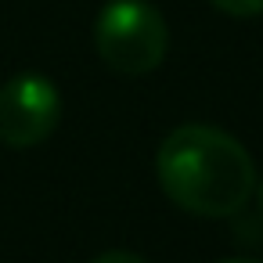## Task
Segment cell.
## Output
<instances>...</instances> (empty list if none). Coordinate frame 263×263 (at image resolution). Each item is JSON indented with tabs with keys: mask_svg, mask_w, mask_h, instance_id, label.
Returning <instances> with one entry per match:
<instances>
[{
	"mask_svg": "<svg viewBox=\"0 0 263 263\" xmlns=\"http://www.w3.org/2000/svg\"><path fill=\"white\" fill-rule=\"evenodd\" d=\"M155 177L173 205L205 220L241 213L256 191V166L245 144L209 123L170 130L155 152Z\"/></svg>",
	"mask_w": 263,
	"mask_h": 263,
	"instance_id": "obj_1",
	"label": "cell"
},
{
	"mask_svg": "<svg viewBox=\"0 0 263 263\" xmlns=\"http://www.w3.org/2000/svg\"><path fill=\"white\" fill-rule=\"evenodd\" d=\"M94 51L112 72H155L170 51L162 11L148 0H108L94 18Z\"/></svg>",
	"mask_w": 263,
	"mask_h": 263,
	"instance_id": "obj_2",
	"label": "cell"
},
{
	"mask_svg": "<svg viewBox=\"0 0 263 263\" xmlns=\"http://www.w3.org/2000/svg\"><path fill=\"white\" fill-rule=\"evenodd\" d=\"M62 123V94L47 76L22 72L0 87V144L15 152L36 148Z\"/></svg>",
	"mask_w": 263,
	"mask_h": 263,
	"instance_id": "obj_3",
	"label": "cell"
},
{
	"mask_svg": "<svg viewBox=\"0 0 263 263\" xmlns=\"http://www.w3.org/2000/svg\"><path fill=\"white\" fill-rule=\"evenodd\" d=\"M209 4L231 18H259L263 15V0H209Z\"/></svg>",
	"mask_w": 263,
	"mask_h": 263,
	"instance_id": "obj_4",
	"label": "cell"
},
{
	"mask_svg": "<svg viewBox=\"0 0 263 263\" xmlns=\"http://www.w3.org/2000/svg\"><path fill=\"white\" fill-rule=\"evenodd\" d=\"M90 263H148L144 256H137V252H123V249H112V252H101V256H94Z\"/></svg>",
	"mask_w": 263,
	"mask_h": 263,
	"instance_id": "obj_5",
	"label": "cell"
},
{
	"mask_svg": "<svg viewBox=\"0 0 263 263\" xmlns=\"http://www.w3.org/2000/svg\"><path fill=\"white\" fill-rule=\"evenodd\" d=\"M252 198H256V209H259V216H263V177H256V191H252Z\"/></svg>",
	"mask_w": 263,
	"mask_h": 263,
	"instance_id": "obj_6",
	"label": "cell"
},
{
	"mask_svg": "<svg viewBox=\"0 0 263 263\" xmlns=\"http://www.w3.org/2000/svg\"><path fill=\"white\" fill-rule=\"evenodd\" d=\"M220 263H263V259H241L238 256V259H220Z\"/></svg>",
	"mask_w": 263,
	"mask_h": 263,
	"instance_id": "obj_7",
	"label": "cell"
}]
</instances>
